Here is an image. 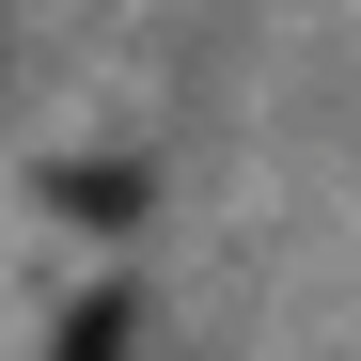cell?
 <instances>
[{"label": "cell", "instance_id": "cell-1", "mask_svg": "<svg viewBox=\"0 0 361 361\" xmlns=\"http://www.w3.org/2000/svg\"><path fill=\"white\" fill-rule=\"evenodd\" d=\"M63 361H126V298H94V314H63Z\"/></svg>", "mask_w": 361, "mask_h": 361}]
</instances>
